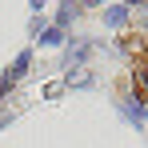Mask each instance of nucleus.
Listing matches in <instances>:
<instances>
[{
    "label": "nucleus",
    "instance_id": "nucleus-1",
    "mask_svg": "<svg viewBox=\"0 0 148 148\" xmlns=\"http://www.w3.org/2000/svg\"><path fill=\"white\" fill-rule=\"evenodd\" d=\"M132 80H136L140 96H148V64H136V68H132Z\"/></svg>",
    "mask_w": 148,
    "mask_h": 148
}]
</instances>
